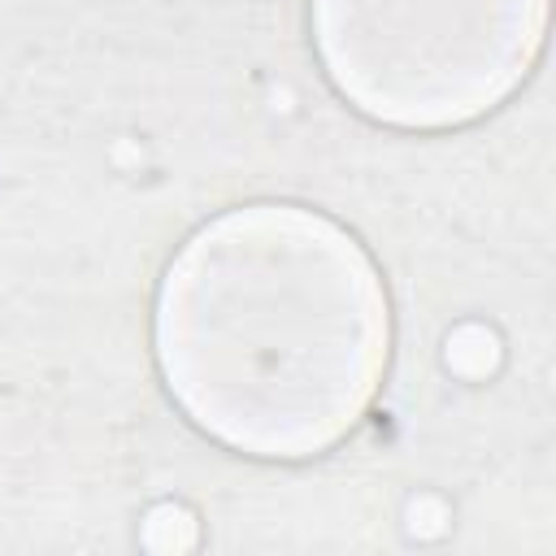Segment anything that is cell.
Returning <instances> with one entry per match:
<instances>
[{"mask_svg": "<svg viewBox=\"0 0 556 556\" xmlns=\"http://www.w3.org/2000/svg\"><path fill=\"white\" fill-rule=\"evenodd\" d=\"M156 356L182 413L252 456L348 434L387 365V295L330 217L252 204L200 226L156 295Z\"/></svg>", "mask_w": 556, "mask_h": 556, "instance_id": "cell-1", "label": "cell"}, {"mask_svg": "<svg viewBox=\"0 0 556 556\" xmlns=\"http://www.w3.org/2000/svg\"><path fill=\"white\" fill-rule=\"evenodd\" d=\"M547 0H313L334 87L391 126H456L495 109L534 65Z\"/></svg>", "mask_w": 556, "mask_h": 556, "instance_id": "cell-2", "label": "cell"}]
</instances>
